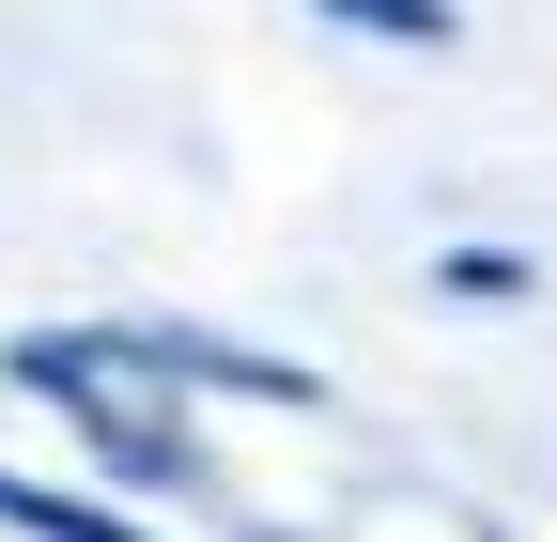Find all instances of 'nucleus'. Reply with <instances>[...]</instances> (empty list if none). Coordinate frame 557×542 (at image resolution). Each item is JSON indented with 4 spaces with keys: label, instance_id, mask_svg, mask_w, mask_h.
Returning <instances> with one entry per match:
<instances>
[{
    "label": "nucleus",
    "instance_id": "obj_3",
    "mask_svg": "<svg viewBox=\"0 0 557 542\" xmlns=\"http://www.w3.org/2000/svg\"><path fill=\"white\" fill-rule=\"evenodd\" d=\"M341 16H387V32H449L434 0H341Z\"/></svg>",
    "mask_w": 557,
    "mask_h": 542
},
{
    "label": "nucleus",
    "instance_id": "obj_2",
    "mask_svg": "<svg viewBox=\"0 0 557 542\" xmlns=\"http://www.w3.org/2000/svg\"><path fill=\"white\" fill-rule=\"evenodd\" d=\"M0 527H32V542H139V527H109L78 496H16V481H0Z\"/></svg>",
    "mask_w": 557,
    "mask_h": 542
},
{
    "label": "nucleus",
    "instance_id": "obj_1",
    "mask_svg": "<svg viewBox=\"0 0 557 542\" xmlns=\"http://www.w3.org/2000/svg\"><path fill=\"white\" fill-rule=\"evenodd\" d=\"M62 419H78L124 481H201L186 465V419H171V372H186V342H32L16 357Z\"/></svg>",
    "mask_w": 557,
    "mask_h": 542
}]
</instances>
